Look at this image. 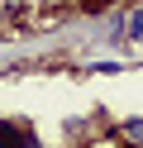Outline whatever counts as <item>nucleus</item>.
Returning a JSON list of instances; mask_svg holds the SVG:
<instances>
[{
    "label": "nucleus",
    "mask_w": 143,
    "mask_h": 148,
    "mask_svg": "<svg viewBox=\"0 0 143 148\" xmlns=\"http://www.w3.org/2000/svg\"><path fill=\"white\" fill-rule=\"evenodd\" d=\"M29 148H48V143H38V138H34V143H29Z\"/></svg>",
    "instance_id": "obj_4"
},
{
    "label": "nucleus",
    "mask_w": 143,
    "mask_h": 148,
    "mask_svg": "<svg viewBox=\"0 0 143 148\" xmlns=\"http://www.w3.org/2000/svg\"><path fill=\"white\" fill-rule=\"evenodd\" d=\"M105 38H110L114 48L124 43V10H110V14H105Z\"/></svg>",
    "instance_id": "obj_3"
},
{
    "label": "nucleus",
    "mask_w": 143,
    "mask_h": 148,
    "mask_svg": "<svg viewBox=\"0 0 143 148\" xmlns=\"http://www.w3.org/2000/svg\"><path fill=\"white\" fill-rule=\"evenodd\" d=\"M114 138H119V148H143V115H129L114 124Z\"/></svg>",
    "instance_id": "obj_1"
},
{
    "label": "nucleus",
    "mask_w": 143,
    "mask_h": 148,
    "mask_svg": "<svg viewBox=\"0 0 143 148\" xmlns=\"http://www.w3.org/2000/svg\"><path fill=\"white\" fill-rule=\"evenodd\" d=\"M143 38V5H124V43Z\"/></svg>",
    "instance_id": "obj_2"
}]
</instances>
